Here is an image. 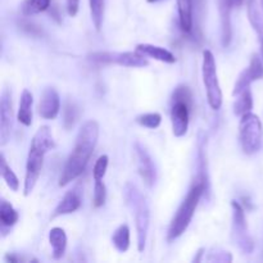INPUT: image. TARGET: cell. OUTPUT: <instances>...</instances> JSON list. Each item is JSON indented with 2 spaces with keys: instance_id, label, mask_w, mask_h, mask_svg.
I'll list each match as a JSON object with an SVG mask.
<instances>
[{
  "instance_id": "cell-27",
  "label": "cell",
  "mask_w": 263,
  "mask_h": 263,
  "mask_svg": "<svg viewBox=\"0 0 263 263\" xmlns=\"http://www.w3.org/2000/svg\"><path fill=\"white\" fill-rule=\"evenodd\" d=\"M136 122L140 126L146 128H154L158 127L162 122V116L159 113H145V115H140L136 117Z\"/></svg>"
},
{
  "instance_id": "cell-37",
  "label": "cell",
  "mask_w": 263,
  "mask_h": 263,
  "mask_svg": "<svg viewBox=\"0 0 263 263\" xmlns=\"http://www.w3.org/2000/svg\"><path fill=\"white\" fill-rule=\"evenodd\" d=\"M159 2V0H148V3H157Z\"/></svg>"
},
{
  "instance_id": "cell-8",
  "label": "cell",
  "mask_w": 263,
  "mask_h": 263,
  "mask_svg": "<svg viewBox=\"0 0 263 263\" xmlns=\"http://www.w3.org/2000/svg\"><path fill=\"white\" fill-rule=\"evenodd\" d=\"M90 59L98 63L118 64L122 67H130V68H139V67L148 66L145 55L139 51H123V53H116V51H97L90 54Z\"/></svg>"
},
{
  "instance_id": "cell-16",
  "label": "cell",
  "mask_w": 263,
  "mask_h": 263,
  "mask_svg": "<svg viewBox=\"0 0 263 263\" xmlns=\"http://www.w3.org/2000/svg\"><path fill=\"white\" fill-rule=\"evenodd\" d=\"M80 205H81V197H80V193L77 192V190H69V192L64 195L63 199L59 202V204L57 205L51 218L76 212L80 208Z\"/></svg>"
},
{
  "instance_id": "cell-19",
  "label": "cell",
  "mask_w": 263,
  "mask_h": 263,
  "mask_svg": "<svg viewBox=\"0 0 263 263\" xmlns=\"http://www.w3.org/2000/svg\"><path fill=\"white\" fill-rule=\"evenodd\" d=\"M247 13L251 25L263 39V9L259 7L257 0H247Z\"/></svg>"
},
{
  "instance_id": "cell-35",
  "label": "cell",
  "mask_w": 263,
  "mask_h": 263,
  "mask_svg": "<svg viewBox=\"0 0 263 263\" xmlns=\"http://www.w3.org/2000/svg\"><path fill=\"white\" fill-rule=\"evenodd\" d=\"M243 3H244V0H234V4L238 5V7H240V5L243 4Z\"/></svg>"
},
{
  "instance_id": "cell-7",
  "label": "cell",
  "mask_w": 263,
  "mask_h": 263,
  "mask_svg": "<svg viewBox=\"0 0 263 263\" xmlns=\"http://www.w3.org/2000/svg\"><path fill=\"white\" fill-rule=\"evenodd\" d=\"M231 208H233V226H231V239L234 244L240 249L243 253L249 254L254 249V241L249 234L248 225L246 220V212L240 203L236 200L231 202Z\"/></svg>"
},
{
  "instance_id": "cell-26",
  "label": "cell",
  "mask_w": 263,
  "mask_h": 263,
  "mask_svg": "<svg viewBox=\"0 0 263 263\" xmlns=\"http://www.w3.org/2000/svg\"><path fill=\"white\" fill-rule=\"evenodd\" d=\"M90 13H91V20L95 28L98 31L102 28L103 18H104V5L105 0H89Z\"/></svg>"
},
{
  "instance_id": "cell-17",
  "label": "cell",
  "mask_w": 263,
  "mask_h": 263,
  "mask_svg": "<svg viewBox=\"0 0 263 263\" xmlns=\"http://www.w3.org/2000/svg\"><path fill=\"white\" fill-rule=\"evenodd\" d=\"M49 243L53 249V258L61 259L66 253L67 235L63 229L53 228L49 233Z\"/></svg>"
},
{
  "instance_id": "cell-23",
  "label": "cell",
  "mask_w": 263,
  "mask_h": 263,
  "mask_svg": "<svg viewBox=\"0 0 263 263\" xmlns=\"http://www.w3.org/2000/svg\"><path fill=\"white\" fill-rule=\"evenodd\" d=\"M18 212L13 208L10 203H8L5 199H2L0 203V222L3 228H12L17 223L18 221Z\"/></svg>"
},
{
  "instance_id": "cell-9",
  "label": "cell",
  "mask_w": 263,
  "mask_h": 263,
  "mask_svg": "<svg viewBox=\"0 0 263 263\" xmlns=\"http://www.w3.org/2000/svg\"><path fill=\"white\" fill-rule=\"evenodd\" d=\"M192 107L182 100H172L171 122L172 131L176 138H181L187 133Z\"/></svg>"
},
{
  "instance_id": "cell-6",
  "label": "cell",
  "mask_w": 263,
  "mask_h": 263,
  "mask_svg": "<svg viewBox=\"0 0 263 263\" xmlns=\"http://www.w3.org/2000/svg\"><path fill=\"white\" fill-rule=\"evenodd\" d=\"M202 72L208 104L211 105L212 109L218 110L221 108V105H222V91H221L220 82H218L215 55L208 49H205L203 51Z\"/></svg>"
},
{
  "instance_id": "cell-20",
  "label": "cell",
  "mask_w": 263,
  "mask_h": 263,
  "mask_svg": "<svg viewBox=\"0 0 263 263\" xmlns=\"http://www.w3.org/2000/svg\"><path fill=\"white\" fill-rule=\"evenodd\" d=\"M176 2L180 26L182 30L189 32L193 27V0H176Z\"/></svg>"
},
{
  "instance_id": "cell-11",
  "label": "cell",
  "mask_w": 263,
  "mask_h": 263,
  "mask_svg": "<svg viewBox=\"0 0 263 263\" xmlns=\"http://www.w3.org/2000/svg\"><path fill=\"white\" fill-rule=\"evenodd\" d=\"M135 154L136 158H138L139 174L143 177L144 182H145L149 187H152L156 184L157 180V171L153 159H152L148 151H146L140 143L135 144Z\"/></svg>"
},
{
  "instance_id": "cell-13",
  "label": "cell",
  "mask_w": 263,
  "mask_h": 263,
  "mask_svg": "<svg viewBox=\"0 0 263 263\" xmlns=\"http://www.w3.org/2000/svg\"><path fill=\"white\" fill-rule=\"evenodd\" d=\"M61 109V98L54 87H46L39 102V115L45 120H54Z\"/></svg>"
},
{
  "instance_id": "cell-28",
  "label": "cell",
  "mask_w": 263,
  "mask_h": 263,
  "mask_svg": "<svg viewBox=\"0 0 263 263\" xmlns=\"http://www.w3.org/2000/svg\"><path fill=\"white\" fill-rule=\"evenodd\" d=\"M94 197H92V204L95 208L103 207L107 199V187L103 180L99 181H94Z\"/></svg>"
},
{
  "instance_id": "cell-22",
  "label": "cell",
  "mask_w": 263,
  "mask_h": 263,
  "mask_svg": "<svg viewBox=\"0 0 263 263\" xmlns=\"http://www.w3.org/2000/svg\"><path fill=\"white\" fill-rule=\"evenodd\" d=\"M112 243L115 248L121 253H125L130 248V229L126 223L121 225L117 230L113 233Z\"/></svg>"
},
{
  "instance_id": "cell-18",
  "label": "cell",
  "mask_w": 263,
  "mask_h": 263,
  "mask_svg": "<svg viewBox=\"0 0 263 263\" xmlns=\"http://www.w3.org/2000/svg\"><path fill=\"white\" fill-rule=\"evenodd\" d=\"M32 94L27 89H25L22 91V95H21L20 108H18L17 115L18 121L25 126H31V123H32Z\"/></svg>"
},
{
  "instance_id": "cell-29",
  "label": "cell",
  "mask_w": 263,
  "mask_h": 263,
  "mask_svg": "<svg viewBox=\"0 0 263 263\" xmlns=\"http://www.w3.org/2000/svg\"><path fill=\"white\" fill-rule=\"evenodd\" d=\"M108 162H109V158L108 156L103 154L99 158L97 159L94 164V168H92V177H94V181H99V180H103V177L105 176V172H107L108 168Z\"/></svg>"
},
{
  "instance_id": "cell-5",
  "label": "cell",
  "mask_w": 263,
  "mask_h": 263,
  "mask_svg": "<svg viewBox=\"0 0 263 263\" xmlns=\"http://www.w3.org/2000/svg\"><path fill=\"white\" fill-rule=\"evenodd\" d=\"M262 136V122L258 116L252 112L241 116L239 123V139L244 153L248 156L256 154L261 149Z\"/></svg>"
},
{
  "instance_id": "cell-15",
  "label": "cell",
  "mask_w": 263,
  "mask_h": 263,
  "mask_svg": "<svg viewBox=\"0 0 263 263\" xmlns=\"http://www.w3.org/2000/svg\"><path fill=\"white\" fill-rule=\"evenodd\" d=\"M136 51L141 53L143 55L149 57V58L156 59V61L164 62V63L172 64L176 62V57L171 51L164 48H161V46L152 45V44H139L136 46Z\"/></svg>"
},
{
  "instance_id": "cell-31",
  "label": "cell",
  "mask_w": 263,
  "mask_h": 263,
  "mask_svg": "<svg viewBox=\"0 0 263 263\" xmlns=\"http://www.w3.org/2000/svg\"><path fill=\"white\" fill-rule=\"evenodd\" d=\"M77 118V108L72 103H67L64 107V126L67 128H71L74 125Z\"/></svg>"
},
{
  "instance_id": "cell-4",
  "label": "cell",
  "mask_w": 263,
  "mask_h": 263,
  "mask_svg": "<svg viewBox=\"0 0 263 263\" xmlns=\"http://www.w3.org/2000/svg\"><path fill=\"white\" fill-rule=\"evenodd\" d=\"M125 199L128 207L133 210L134 217H135L136 233H138V249L143 252L145 248L146 235L149 230V222H151V212L146 198L141 194L140 190L133 184H127L125 186Z\"/></svg>"
},
{
  "instance_id": "cell-32",
  "label": "cell",
  "mask_w": 263,
  "mask_h": 263,
  "mask_svg": "<svg viewBox=\"0 0 263 263\" xmlns=\"http://www.w3.org/2000/svg\"><path fill=\"white\" fill-rule=\"evenodd\" d=\"M210 262H231L233 261V256L229 252L221 251V249H216L210 253V257L207 258Z\"/></svg>"
},
{
  "instance_id": "cell-24",
  "label": "cell",
  "mask_w": 263,
  "mask_h": 263,
  "mask_svg": "<svg viewBox=\"0 0 263 263\" xmlns=\"http://www.w3.org/2000/svg\"><path fill=\"white\" fill-rule=\"evenodd\" d=\"M51 0H25L22 4L23 15H33L50 8Z\"/></svg>"
},
{
  "instance_id": "cell-34",
  "label": "cell",
  "mask_w": 263,
  "mask_h": 263,
  "mask_svg": "<svg viewBox=\"0 0 263 263\" xmlns=\"http://www.w3.org/2000/svg\"><path fill=\"white\" fill-rule=\"evenodd\" d=\"M204 252H205L204 248L199 249V251H198V256L194 257L193 262H200V261H202V256H203V254H204Z\"/></svg>"
},
{
  "instance_id": "cell-1",
  "label": "cell",
  "mask_w": 263,
  "mask_h": 263,
  "mask_svg": "<svg viewBox=\"0 0 263 263\" xmlns=\"http://www.w3.org/2000/svg\"><path fill=\"white\" fill-rule=\"evenodd\" d=\"M98 139H99V123L94 120L86 121L80 128L73 151L64 164L63 171L59 177V186H66L85 171L90 157L98 144Z\"/></svg>"
},
{
  "instance_id": "cell-2",
  "label": "cell",
  "mask_w": 263,
  "mask_h": 263,
  "mask_svg": "<svg viewBox=\"0 0 263 263\" xmlns=\"http://www.w3.org/2000/svg\"><path fill=\"white\" fill-rule=\"evenodd\" d=\"M55 146L53 134L49 126H41L31 140L30 152H28L27 162H26V176L23 194L27 197L33 192L40 177L44 164V156Z\"/></svg>"
},
{
  "instance_id": "cell-33",
  "label": "cell",
  "mask_w": 263,
  "mask_h": 263,
  "mask_svg": "<svg viewBox=\"0 0 263 263\" xmlns=\"http://www.w3.org/2000/svg\"><path fill=\"white\" fill-rule=\"evenodd\" d=\"M67 3V12L71 17H74L79 12L80 7V0H66Z\"/></svg>"
},
{
  "instance_id": "cell-36",
  "label": "cell",
  "mask_w": 263,
  "mask_h": 263,
  "mask_svg": "<svg viewBox=\"0 0 263 263\" xmlns=\"http://www.w3.org/2000/svg\"><path fill=\"white\" fill-rule=\"evenodd\" d=\"M261 54H262V61H263V39H261Z\"/></svg>"
},
{
  "instance_id": "cell-12",
  "label": "cell",
  "mask_w": 263,
  "mask_h": 263,
  "mask_svg": "<svg viewBox=\"0 0 263 263\" xmlns=\"http://www.w3.org/2000/svg\"><path fill=\"white\" fill-rule=\"evenodd\" d=\"M13 123V109L10 94L5 89L0 99V144L5 145L10 138Z\"/></svg>"
},
{
  "instance_id": "cell-25",
  "label": "cell",
  "mask_w": 263,
  "mask_h": 263,
  "mask_svg": "<svg viewBox=\"0 0 263 263\" xmlns=\"http://www.w3.org/2000/svg\"><path fill=\"white\" fill-rule=\"evenodd\" d=\"M0 172H2V177L4 179L8 187L10 190H13V192H18V189H20V181H18V177L15 176L13 170L8 166L4 154H2V168H0Z\"/></svg>"
},
{
  "instance_id": "cell-3",
  "label": "cell",
  "mask_w": 263,
  "mask_h": 263,
  "mask_svg": "<svg viewBox=\"0 0 263 263\" xmlns=\"http://www.w3.org/2000/svg\"><path fill=\"white\" fill-rule=\"evenodd\" d=\"M205 189H207V181L198 179L195 180L194 185L189 190L186 198H185L184 202L179 207L176 215L172 218L171 225H170L168 229V235H167L168 241L180 238L186 231V229L189 228L190 222H192L193 217H194L195 210H197L200 198L204 194Z\"/></svg>"
},
{
  "instance_id": "cell-10",
  "label": "cell",
  "mask_w": 263,
  "mask_h": 263,
  "mask_svg": "<svg viewBox=\"0 0 263 263\" xmlns=\"http://www.w3.org/2000/svg\"><path fill=\"white\" fill-rule=\"evenodd\" d=\"M263 77V61L259 58L258 55L252 57L251 64H249L248 68L244 69L240 74H239L238 80L235 82V86H234L233 95L236 97L238 94H240L243 90L248 89L251 86V84L253 81L262 79Z\"/></svg>"
},
{
  "instance_id": "cell-21",
  "label": "cell",
  "mask_w": 263,
  "mask_h": 263,
  "mask_svg": "<svg viewBox=\"0 0 263 263\" xmlns=\"http://www.w3.org/2000/svg\"><path fill=\"white\" fill-rule=\"evenodd\" d=\"M253 108V97H252L251 87L243 90L240 94H238V98H236L235 103H234V113L239 117L249 113Z\"/></svg>"
},
{
  "instance_id": "cell-30",
  "label": "cell",
  "mask_w": 263,
  "mask_h": 263,
  "mask_svg": "<svg viewBox=\"0 0 263 263\" xmlns=\"http://www.w3.org/2000/svg\"><path fill=\"white\" fill-rule=\"evenodd\" d=\"M172 100H182L186 104H189L190 107H193V95L192 91L189 90V87L185 86V85H180L175 89L174 95H172Z\"/></svg>"
},
{
  "instance_id": "cell-38",
  "label": "cell",
  "mask_w": 263,
  "mask_h": 263,
  "mask_svg": "<svg viewBox=\"0 0 263 263\" xmlns=\"http://www.w3.org/2000/svg\"><path fill=\"white\" fill-rule=\"evenodd\" d=\"M261 7H262V9H263V0H261Z\"/></svg>"
},
{
  "instance_id": "cell-14",
  "label": "cell",
  "mask_w": 263,
  "mask_h": 263,
  "mask_svg": "<svg viewBox=\"0 0 263 263\" xmlns=\"http://www.w3.org/2000/svg\"><path fill=\"white\" fill-rule=\"evenodd\" d=\"M234 0H218V10L221 15V43L222 46H229L233 39V28H231V9Z\"/></svg>"
}]
</instances>
